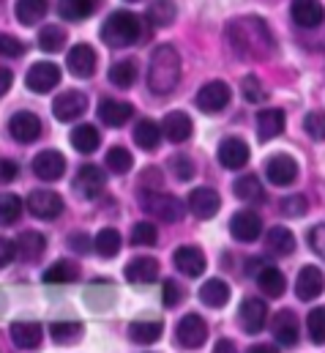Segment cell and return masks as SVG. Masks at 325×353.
<instances>
[{
	"mask_svg": "<svg viewBox=\"0 0 325 353\" xmlns=\"http://www.w3.org/2000/svg\"><path fill=\"white\" fill-rule=\"evenodd\" d=\"M156 241H159V230H156V225H151V222H140V225L132 228V244H134V247H156Z\"/></svg>",
	"mask_w": 325,
	"mask_h": 353,
	"instance_id": "cell-46",
	"label": "cell"
},
{
	"mask_svg": "<svg viewBox=\"0 0 325 353\" xmlns=\"http://www.w3.org/2000/svg\"><path fill=\"white\" fill-rule=\"evenodd\" d=\"M143 208H145L151 216L167 222V225L183 219V211H186L183 203H180L175 194H162V189H148V192L143 194Z\"/></svg>",
	"mask_w": 325,
	"mask_h": 353,
	"instance_id": "cell-4",
	"label": "cell"
},
{
	"mask_svg": "<svg viewBox=\"0 0 325 353\" xmlns=\"http://www.w3.org/2000/svg\"><path fill=\"white\" fill-rule=\"evenodd\" d=\"M11 83H14V74H11L6 66H0V96L11 88Z\"/></svg>",
	"mask_w": 325,
	"mask_h": 353,
	"instance_id": "cell-60",
	"label": "cell"
},
{
	"mask_svg": "<svg viewBox=\"0 0 325 353\" xmlns=\"http://www.w3.org/2000/svg\"><path fill=\"white\" fill-rule=\"evenodd\" d=\"M241 93H244L246 101H251V104H262V101L268 99V90L262 88V83H260L257 77H244Z\"/></svg>",
	"mask_w": 325,
	"mask_h": 353,
	"instance_id": "cell-50",
	"label": "cell"
},
{
	"mask_svg": "<svg viewBox=\"0 0 325 353\" xmlns=\"http://www.w3.org/2000/svg\"><path fill=\"white\" fill-rule=\"evenodd\" d=\"M77 276H80V265L74 261H58V263H52L44 271V282L47 285H69Z\"/></svg>",
	"mask_w": 325,
	"mask_h": 353,
	"instance_id": "cell-38",
	"label": "cell"
},
{
	"mask_svg": "<svg viewBox=\"0 0 325 353\" xmlns=\"http://www.w3.org/2000/svg\"><path fill=\"white\" fill-rule=\"evenodd\" d=\"M134 143L145 151H156L159 143H162V126L151 118H143L137 126H134Z\"/></svg>",
	"mask_w": 325,
	"mask_h": 353,
	"instance_id": "cell-31",
	"label": "cell"
},
{
	"mask_svg": "<svg viewBox=\"0 0 325 353\" xmlns=\"http://www.w3.org/2000/svg\"><path fill=\"white\" fill-rule=\"evenodd\" d=\"M85 110H87V96H85L82 90H66V93H61V96L52 101V112H55V118L63 121V123L77 121L80 115H85Z\"/></svg>",
	"mask_w": 325,
	"mask_h": 353,
	"instance_id": "cell-8",
	"label": "cell"
},
{
	"mask_svg": "<svg viewBox=\"0 0 325 353\" xmlns=\"http://www.w3.org/2000/svg\"><path fill=\"white\" fill-rule=\"evenodd\" d=\"M145 36V25L132 11H115L101 25V41L107 47H132Z\"/></svg>",
	"mask_w": 325,
	"mask_h": 353,
	"instance_id": "cell-3",
	"label": "cell"
},
{
	"mask_svg": "<svg viewBox=\"0 0 325 353\" xmlns=\"http://www.w3.org/2000/svg\"><path fill=\"white\" fill-rule=\"evenodd\" d=\"M191 129H194L191 118H189L186 112H180V110L169 112V115L164 118V123H162L164 137H167L169 143H186V140L191 137Z\"/></svg>",
	"mask_w": 325,
	"mask_h": 353,
	"instance_id": "cell-22",
	"label": "cell"
},
{
	"mask_svg": "<svg viewBox=\"0 0 325 353\" xmlns=\"http://www.w3.org/2000/svg\"><path fill=\"white\" fill-rule=\"evenodd\" d=\"M230 233H233L235 241L251 244V241L260 239V233H262V222H260V216H257L254 211H238V214L230 219Z\"/></svg>",
	"mask_w": 325,
	"mask_h": 353,
	"instance_id": "cell-17",
	"label": "cell"
},
{
	"mask_svg": "<svg viewBox=\"0 0 325 353\" xmlns=\"http://www.w3.org/2000/svg\"><path fill=\"white\" fill-rule=\"evenodd\" d=\"M39 47L44 52H61L66 47V30L61 25H47L39 33Z\"/></svg>",
	"mask_w": 325,
	"mask_h": 353,
	"instance_id": "cell-43",
	"label": "cell"
},
{
	"mask_svg": "<svg viewBox=\"0 0 325 353\" xmlns=\"http://www.w3.org/2000/svg\"><path fill=\"white\" fill-rule=\"evenodd\" d=\"M175 17H178V8H175L172 0H154L148 6V14H145V19L154 28H169L175 22Z\"/></svg>",
	"mask_w": 325,
	"mask_h": 353,
	"instance_id": "cell-39",
	"label": "cell"
},
{
	"mask_svg": "<svg viewBox=\"0 0 325 353\" xmlns=\"http://www.w3.org/2000/svg\"><path fill=\"white\" fill-rule=\"evenodd\" d=\"M22 216V200L17 194H0V225H14Z\"/></svg>",
	"mask_w": 325,
	"mask_h": 353,
	"instance_id": "cell-45",
	"label": "cell"
},
{
	"mask_svg": "<svg viewBox=\"0 0 325 353\" xmlns=\"http://www.w3.org/2000/svg\"><path fill=\"white\" fill-rule=\"evenodd\" d=\"M98 118L107 126H123L132 118V104L129 101H118V99H104L98 104Z\"/></svg>",
	"mask_w": 325,
	"mask_h": 353,
	"instance_id": "cell-26",
	"label": "cell"
},
{
	"mask_svg": "<svg viewBox=\"0 0 325 353\" xmlns=\"http://www.w3.org/2000/svg\"><path fill=\"white\" fill-rule=\"evenodd\" d=\"M17 19L22 25H36L47 17L50 11V0H17Z\"/></svg>",
	"mask_w": 325,
	"mask_h": 353,
	"instance_id": "cell-35",
	"label": "cell"
},
{
	"mask_svg": "<svg viewBox=\"0 0 325 353\" xmlns=\"http://www.w3.org/2000/svg\"><path fill=\"white\" fill-rule=\"evenodd\" d=\"M251 351H257V353H268V351H273V348H268V345H257V348H251Z\"/></svg>",
	"mask_w": 325,
	"mask_h": 353,
	"instance_id": "cell-63",
	"label": "cell"
},
{
	"mask_svg": "<svg viewBox=\"0 0 325 353\" xmlns=\"http://www.w3.org/2000/svg\"><path fill=\"white\" fill-rule=\"evenodd\" d=\"M265 178L273 186H290L298 178V162L287 154H276L265 162Z\"/></svg>",
	"mask_w": 325,
	"mask_h": 353,
	"instance_id": "cell-11",
	"label": "cell"
},
{
	"mask_svg": "<svg viewBox=\"0 0 325 353\" xmlns=\"http://www.w3.org/2000/svg\"><path fill=\"white\" fill-rule=\"evenodd\" d=\"M14 258H17V244L0 236V268H6L8 263H14Z\"/></svg>",
	"mask_w": 325,
	"mask_h": 353,
	"instance_id": "cell-56",
	"label": "cell"
},
{
	"mask_svg": "<svg viewBox=\"0 0 325 353\" xmlns=\"http://www.w3.org/2000/svg\"><path fill=\"white\" fill-rule=\"evenodd\" d=\"M126 279L134 282V285H148V282H156L159 276V263L154 258H134L129 261V265L123 268Z\"/></svg>",
	"mask_w": 325,
	"mask_h": 353,
	"instance_id": "cell-25",
	"label": "cell"
},
{
	"mask_svg": "<svg viewBox=\"0 0 325 353\" xmlns=\"http://www.w3.org/2000/svg\"><path fill=\"white\" fill-rule=\"evenodd\" d=\"M265 247L273 255H293L295 252V236L287 228H271L265 236Z\"/></svg>",
	"mask_w": 325,
	"mask_h": 353,
	"instance_id": "cell-34",
	"label": "cell"
},
{
	"mask_svg": "<svg viewBox=\"0 0 325 353\" xmlns=\"http://www.w3.org/2000/svg\"><path fill=\"white\" fill-rule=\"evenodd\" d=\"M230 99H233L230 85L222 83V80L205 83L202 88L197 90V107H200L205 115H216V112H222V110L230 104Z\"/></svg>",
	"mask_w": 325,
	"mask_h": 353,
	"instance_id": "cell-5",
	"label": "cell"
},
{
	"mask_svg": "<svg viewBox=\"0 0 325 353\" xmlns=\"http://www.w3.org/2000/svg\"><path fill=\"white\" fill-rule=\"evenodd\" d=\"M304 129L312 140H325V112L323 110H315L304 118Z\"/></svg>",
	"mask_w": 325,
	"mask_h": 353,
	"instance_id": "cell-51",
	"label": "cell"
},
{
	"mask_svg": "<svg viewBox=\"0 0 325 353\" xmlns=\"http://www.w3.org/2000/svg\"><path fill=\"white\" fill-rule=\"evenodd\" d=\"M69 247H72L74 252H87V250L93 247V239L85 236V233H72V236H69Z\"/></svg>",
	"mask_w": 325,
	"mask_h": 353,
	"instance_id": "cell-58",
	"label": "cell"
},
{
	"mask_svg": "<svg viewBox=\"0 0 325 353\" xmlns=\"http://www.w3.org/2000/svg\"><path fill=\"white\" fill-rule=\"evenodd\" d=\"M104 165H107L112 173L123 176V173H129V170L134 168V157H132V151H126L123 145H115V148H109V151H107Z\"/></svg>",
	"mask_w": 325,
	"mask_h": 353,
	"instance_id": "cell-44",
	"label": "cell"
},
{
	"mask_svg": "<svg viewBox=\"0 0 325 353\" xmlns=\"http://www.w3.org/2000/svg\"><path fill=\"white\" fill-rule=\"evenodd\" d=\"M58 83H61V69L55 63H47V61L33 63L30 72L25 74V85L33 93H50Z\"/></svg>",
	"mask_w": 325,
	"mask_h": 353,
	"instance_id": "cell-7",
	"label": "cell"
},
{
	"mask_svg": "<svg viewBox=\"0 0 325 353\" xmlns=\"http://www.w3.org/2000/svg\"><path fill=\"white\" fill-rule=\"evenodd\" d=\"M44 250H47V241H44V236L36 233V230H28V233H22V236L17 239V255H19L22 261H28V263H36V261L44 255Z\"/></svg>",
	"mask_w": 325,
	"mask_h": 353,
	"instance_id": "cell-28",
	"label": "cell"
},
{
	"mask_svg": "<svg viewBox=\"0 0 325 353\" xmlns=\"http://www.w3.org/2000/svg\"><path fill=\"white\" fill-rule=\"evenodd\" d=\"M262 265H268V263H262V258H249V263H246V271L257 276V271H260Z\"/></svg>",
	"mask_w": 325,
	"mask_h": 353,
	"instance_id": "cell-61",
	"label": "cell"
},
{
	"mask_svg": "<svg viewBox=\"0 0 325 353\" xmlns=\"http://www.w3.org/2000/svg\"><path fill=\"white\" fill-rule=\"evenodd\" d=\"M227 41L230 47L235 50V55L241 58H251V61H260V58H268L273 52V33L271 28L260 19V17H238L227 25Z\"/></svg>",
	"mask_w": 325,
	"mask_h": 353,
	"instance_id": "cell-1",
	"label": "cell"
},
{
	"mask_svg": "<svg viewBox=\"0 0 325 353\" xmlns=\"http://www.w3.org/2000/svg\"><path fill=\"white\" fill-rule=\"evenodd\" d=\"M309 247L325 261V225H317L309 230Z\"/></svg>",
	"mask_w": 325,
	"mask_h": 353,
	"instance_id": "cell-55",
	"label": "cell"
},
{
	"mask_svg": "<svg viewBox=\"0 0 325 353\" xmlns=\"http://www.w3.org/2000/svg\"><path fill=\"white\" fill-rule=\"evenodd\" d=\"M290 14H293V22L298 28H320L325 19V8L320 0H293L290 6Z\"/></svg>",
	"mask_w": 325,
	"mask_h": 353,
	"instance_id": "cell-18",
	"label": "cell"
},
{
	"mask_svg": "<svg viewBox=\"0 0 325 353\" xmlns=\"http://www.w3.org/2000/svg\"><path fill=\"white\" fill-rule=\"evenodd\" d=\"M183 299V288L175 282V279H164V285H162V301H164V307H175L178 301Z\"/></svg>",
	"mask_w": 325,
	"mask_h": 353,
	"instance_id": "cell-54",
	"label": "cell"
},
{
	"mask_svg": "<svg viewBox=\"0 0 325 353\" xmlns=\"http://www.w3.org/2000/svg\"><path fill=\"white\" fill-rule=\"evenodd\" d=\"M325 290V274L317 265H304L295 279V293L301 301H315Z\"/></svg>",
	"mask_w": 325,
	"mask_h": 353,
	"instance_id": "cell-16",
	"label": "cell"
},
{
	"mask_svg": "<svg viewBox=\"0 0 325 353\" xmlns=\"http://www.w3.org/2000/svg\"><path fill=\"white\" fill-rule=\"evenodd\" d=\"M8 132H11V137L17 140V143H33V140H39V134H41V121H39V115L36 112H28V110H22V112H17L11 121H8Z\"/></svg>",
	"mask_w": 325,
	"mask_h": 353,
	"instance_id": "cell-14",
	"label": "cell"
},
{
	"mask_svg": "<svg viewBox=\"0 0 325 353\" xmlns=\"http://www.w3.org/2000/svg\"><path fill=\"white\" fill-rule=\"evenodd\" d=\"M282 132H284V112L282 110H273L271 107V110H262L257 115V134H260L262 143L279 137Z\"/></svg>",
	"mask_w": 325,
	"mask_h": 353,
	"instance_id": "cell-27",
	"label": "cell"
},
{
	"mask_svg": "<svg viewBox=\"0 0 325 353\" xmlns=\"http://www.w3.org/2000/svg\"><path fill=\"white\" fill-rule=\"evenodd\" d=\"M169 168H172V173L178 181H191L194 178V165H191V159L189 157H172V162H169Z\"/></svg>",
	"mask_w": 325,
	"mask_h": 353,
	"instance_id": "cell-53",
	"label": "cell"
},
{
	"mask_svg": "<svg viewBox=\"0 0 325 353\" xmlns=\"http://www.w3.org/2000/svg\"><path fill=\"white\" fill-rule=\"evenodd\" d=\"M233 192H235L238 200H246V203H262V200H265V192H262L260 181L254 176H241L235 181Z\"/></svg>",
	"mask_w": 325,
	"mask_h": 353,
	"instance_id": "cell-42",
	"label": "cell"
},
{
	"mask_svg": "<svg viewBox=\"0 0 325 353\" xmlns=\"http://www.w3.org/2000/svg\"><path fill=\"white\" fill-rule=\"evenodd\" d=\"M172 261H175V268L186 276H200L205 271V255L197 247H178Z\"/></svg>",
	"mask_w": 325,
	"mask_h": 353,
	"instance_id": "cell-23",
	"label": "cell"
},
{
	"mask_svg": "<svg viewBox=\"0 0 325 353\" xmlns=\"http://www.w3.org/2000/svg\"><path fill=\"white\" fill-rule=\"evenodd\" d=\"M175 337H178V343H180L183 348L194 351V348H200V345L208 340V323H205L200 315H186V318H180Z\"/></svg>",
	"mask_w": 325,
	"mask_h": 353,
	"instance_id": "cell-10",
	"label": "cell"
},
{
	"mask_svg": "<svg viewBox=\"0 0 325 353\" xmlns=\"http://www.w3.org/2000/svg\"><path fill=\"white\" fill-rule=\"evenodd\" d=\"M112 299H115V290H112V285H109L107 279H98L93 288L85 290V301H87L93 310H107V307L112 304Z\"/></svg>",
	"mask_w": 325,
	"mask_h": 353,
	"instance_id": "cell-41",
	"label": "cell"
},
{
	"mask_svg": "<svg viewBox=\"0 0 325 353\" xmlns=\"http://www.w3.org/2000/svg\"><path fill=\"white\" fill-rule=\"evenodd\" d=\"M227 299H230V285H227L224 279H219V276L208 279V282L200 288V301L208 304V307H213V310L224 307Z\"/></svg>",
	"mask_w": 325,
	"mask_h": 353,
	"instance_id": "cell-30",
	"label": "cell"
},
{
	"mask_svg": "<svg viewBox=\"0 0 325 353\" xmlns=\"http://www.w3.org/2000/svg\"><path fill=\"white\" fill-rule=\"evenodd\" d=\"M123 241H120V233L115 228H104L93 236V250L101 255V258H115L120 252Z\"/></svg>",
	"mask_w": 325,
	"mask_h": 353,
	"instance_id": "cell-37",
	"label": "cell"
},
{
	"mask_svg": "<svg viewBox=\"0 0 325 353\" xmlns=\"http://www.w3.org/2000/svg\"><path fill=\"white\" fill-rule=\"evenodd\" d=\"M219 208H222V197L211 186H200L189 194V211L200 219H213L219 214Z\"/></svg>",
	"mask_w": 325,
	"mask_h": 353,
	"instance_id": "cell-9",
	"label": "cell"
},
{
	"mask_svg": "<svg viewBox=\"0 0 325 353\" xmlns=\"http://www.w3.org/2000/svg\"><path fill=\"white\" fill-rule=\"evenodd\" d=\"M271 332H273L279 345H295L298 343V318H295V312H290V310L276 312L273 321H271Z\"/></svg>",
	"mask_w": 325,
	"mask_h": 353,
	"instance_id": "cell-21",
	"label": "cell"
},
{
	"mask_svg": "<svg viewBox=\"0 0 325 353\" xmlns=\"http://www.w3.org/2000/svg\"><path fill=\"white\" fill-rule=\"evenodd\" d=\"M11 340L19 351H36L41 345V326L39 323H14Z\"/></svg>",
	"mask_w": 325,
	"mask_h": 353,
	"instance_id": "cell-29",
	"label": "cell"
},
{
	"mask_svg": "<svg viewBox=\"0 0 325 353\" xmlns=\"http://www.w3.org/2000/svg\"><path fill=\"white\" fill-rule=\"evenodd\" d=\"M224 351H235V343L233 340H219L216 343V353H224Z\"/></svg>",
	"mask_w": 325,
	"mask_h": 353,
	"instance_id": "cell-62",
	"label": "cell"
},
{
	"mask_svg": "<svg viewBox=\"0 0 325 353\" xmlns=\"http://www.w3.org/2000/svg\"><path fill=\"white\" fill-rule=\"evenodd\" d=\"M33 173L41 178V181H61L63 173H66L63 154H58V151H41L33 159Z\"/></svg>",
	"mask_w": 325,
	"mask_h": 353,
	"instance_id": "cell-20",
	"label": "cell"
},
{
	"mask_svg": "<svg viewBox=\"0 0 325 353\" xmlns=\"http://www.w3.org/2000/svg\"><path fill=\"white\" fill-rule=\"evenodd\" d=\"M134 80H137V61L126 58V61L112 63V69H109V83H112V85H118V88H132Z\"/></svg>",
	"mask_w": 325,
	"mask_h": 353,
	"instance_id": "cell-40",
	"label": "cell"
},
{
	"mask_svg": "<svg viewBox=\"0 0 325 353\" xmlns=\"http://www.w3.org/2000/svg\"><path fill=\"white\" fill-rule=\"evenodd\" d=\"M98 3L101 0H61L58 3V14L63 19H69V22H82L98 8Z\"/></svg>",
	"mask_w": 325,
	"mask_h": 353,
	"instance_id": "cell-33",
	"label": "cell"
},
{
	"mask_svg": "<svg viewBox=\"0 0 325 353\" xmlns=\"http://www.w3.org/2000/svg\"><path fill=\"white\" fill-rule=\"evenodd\" d=\"M72 145L80 151V154H93L98 145H101V134H98V129L93 126V123H82L77 126L74 132H72Z\"/></svg>",
	"mask_w": 325,
	"mask_h": 353,
	"instance_id": "cell-36",
	"label": "cell"
},
{
	"mask_svg": "<svg viewBox=\"0 0 325 353\" xmlns=\"http://www.w3.org/2000/svg\"><path fill=\"white\" fill-rule=\"evenodd\" d=\"M28 211L39 219H58L63 214V200L58 192H50V189H36L28 194Z\"/></svg>",
	"mask_w": 325,
	"mask_h": 353,
	"instance_id": "cell-6",
	"label": "cell"
},
{
	"mask_svg": "<svg viewBox=\"0 0 325 353\" xmlns=\"http://www.w3.org/2000/svg\"><path fill=\"white\" fill-rule=\"evenodd\" d=\"M219 165L227 168V170H244L246 162H249V145L238 137H227L222 140L219 145Z\"/></svg>",
	"mask_w": 325,
	"mask_h": 353,
	"instance_id": "cell-19",
	"label": "cell"
},
{
	"mask_svg": "<svg viewBox=\"0 0 325 353\" xmlns=\"http://www.w3.org/2000/svg\"><path fill=\"white\" fill-rule=\"evenodd\" d=\"M180 80V55L172 47H156L148 63V88L156 96H167L172 93Z\"/></svg>",
	"mask_w": 325,
	"mask_h": 353,
	"instance_id": "cell-2",
	"label": "cell"
},
{
	"mask_svg": "<svg viewBox=\"0 0 325 353\" xmlns=\"http://www.w3.org/2000/svg\"><path fill=\"white\" fill-rule=\"evenodd\" d=\"M140 189H143V192H148V189H162V173H159L156 168H148L143 183H140Z\"/></svg>",
	"mask_w": 325,
	"mask_h": 353,
	"instance_id": "cell-57",
	"label": "cell"
},
{
	"mask_svg": "<svg viewBox=\"0 0 325 353\" xmlns=\"http://www.w3.org/2000/svg\"><path fill=\"white\" fill-rule=\"evenodd\" d=\"M80 334H82L80 323H74V321H58V323L50 326V337H52L55 343H72V340H77Z\"/></svg>",
	"mask_w": 325,
	"mask_h": 353,
	"instance_id": "cell-47",
	"label": "cell"
},
{
	"mask_svg": "<svg viewBox=\"0 0 325 353\" xmlns=\"http://www.w3.org/2000/svg\"><path fill=\"white\" fill-rule=\"evenodd\" d=\"M238 321H241L246 334H260L268 321V304L262 299H244V304L238 310Z\"/></svg>",
	"mask_w": 325,
	"mask_h": 353,
	"instance_id": "cell-12",
	"label": "cell"
},
{
	"mask_svg": "<svg viewBox=\"0 0 325 353\" xmlns=\"http://www.w3.org/2000/svg\"><path fill=\"white\" fill-rule=\"evenodd\" d=\"M257 288L268 296V299H279L287 290V279L276 265H262L257 271Z\"/></svg>",
	"mask_w": 325,
	"mask_h": 353,
	"instance_id": "cell-24",
	"label": "cell"
},
{
	"mask_svg": "<svg viewBox=\"0 0 325 353\" xmlns=\"http://www.w3.org/2000/svg\"><path fill=\"white\" fill-rule=\"evenodd\" d=\"M164 326L159 321H134L129 326V340L137 345H154L162 337Z\"/></svg>",
	"mask_w": 325,
	"mask_h": 353,
	"instance_id": "cell-32",
	"label": "cell"
},
{
	"mask_svg": "<svg viewBox=\"0 0 325 353\" xmlns=\"http://www.w3.org/2000/svg\"><path fill=\"white\" fill-rule=\"evenodd\" d=\"M19 173V168L14 165V162H8V159H0V186L3 183H11L14 178Z\"/></svg>",
	"mask_w": 325,
	"mask_h": 353,
	"instance_id": "cell-59",
	"label": "cell"
},
{
	"mask_svg": "<svg viewBox=\"0 0 325 353\" xmlns=\"http://www.w3.org/2000/svg\"><path fill=\"white\" fill-rule=\"evenodd\" d=\"M19 55H25V44L11 33H0V58H19Z\"/></svg>",
	"mask_w": 325,
	"mask_h": 353,
	"instance_id": "cell-52",
	"label": "cell"
},
{
	"mask_svg": "<svg viewBox=\"0 0 325 353\" xmlns=\"http://www.w3.org/2000/svg\"><path fill=\"white\" fill-rule=\"evenodd\" d=\"M96 63H98V58H96V50H93L90 44H74V50H69L66 66H69V72H72L74 77H80V80L93 77Z\"/></svg>",
	"mask_w": 325,
	"mask_h": 353,
	"instance_id": "cell-15",
	"label": "cell"
},
{
	"mask_svg": "<svg viewBox=\"0 0 325 353\" xmlns=\"http://www.w3.org/2000/svg\"><path fill=\"white\" fill-rule=\"evenodd\" d=\"M306 329H309V337L317 345H325V307H315L306 315Z\"/></svg>",
	"mask_w": 325,
	"mask_h": 353,
	"instance_id": "cell-48",
	"label": "cell"
},
{
	"mask_svg": "<svg viewBox=\"0 0 325 353\" xmlns=\"http://www.w3.org/2000/svg\"><path fill=\"white\" fill-rule=\"evenodd\" d=\"M282 214L284 216H293V219H301V216H306V208H309V203H306V197L304 194H290V197H284L282 200Z\"/></svg>",
	"mask_w": 325,
	"mask_h": 353,
	"instance_id": "cell-49",
	"label": "cell"
},
{
	"mask_svg": "<svg viewBox=\"0 0 325 353\" xmlns=\"http://www.w3.org/2000/svg\"><path fill=\"white\" fill-rule=\"evenodd\" d=\"M104 186H107V176L96 165H82L80 170H77V176H74V189L80 192V197H85V200L98 197L104 192Z\"/></svg>",
	"mask_w": 325,
	"mask_h": 353,
	"instance_id": "cell-13",
	"label": "cell"
}]
</instances>
